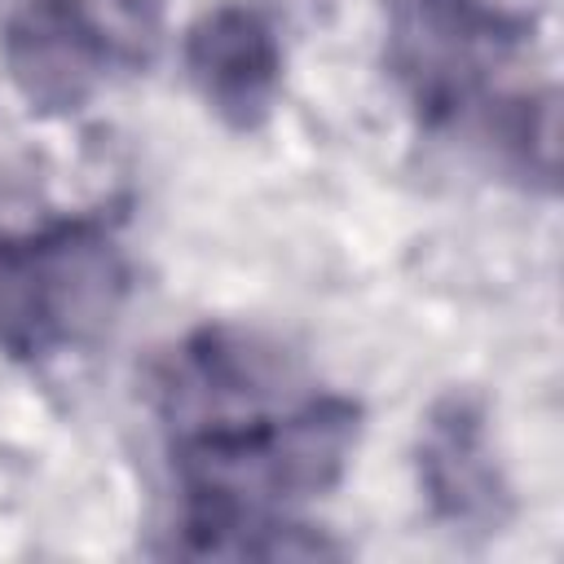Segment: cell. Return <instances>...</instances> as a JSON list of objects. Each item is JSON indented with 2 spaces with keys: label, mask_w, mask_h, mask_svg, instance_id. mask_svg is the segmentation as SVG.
Wrapping results in <instances>:
<instances>
[{
  "label": "cell",
  "mask_w": 564,
  "mask_h": 564,
  "mask_svg": "<svg viewBox=\"0 0 564 564\" xmlns=\"http://www.w3.org/2000/svg\"><path fill=\"white\" fill-rule=\"evenodd\" d=\"M128 291L119 242L97 220H62L0 242V348L48 357L97 335Z\"/></svg>",
  "instance_id": "cell-2"
},
{
  "label": "cell",
  "mask_w": 564,
  "mask_h": 564,
  "mask_svg": "<svg viewBox=\"0 0 564 564\" xmlns=\"http://www.w3.org/2000/svg\"><path fill=\"white\" fill-rule=\"evenodd\" d=\"M419 476L432 511L458 529L494 533L511 511V489L494 463L485 419L463 397H449L432 410L419 445Z\"/></svg>",
  "instance_id": "cell-5"
},
{
  "label": "cell",
  "mask_w": 564,
  "mask_h": 564,
  "mask_svg": "<svg viewBox=\"0 0 564 564\" xmlns=\"http://www.w3.org/2000/svg\"><path fill=\"white\" fill-rule=\"evenodd\" d=\"M110 40L84 0H22L0 31V66L40 115L79 110L106 79Z\"/></svg>",
  "instance_id": "cell-3"
},
{
  "label": "cell",
  "mask_w": 564,
  "mask_h": 564,
  "mask_svg": "<svg viewBox=\"0 0 564 564\" xmlns=\"http://www.w3.org/2000/svg\"><path fill=\"white\" fill-rule=\"evenodd\" d=\"M185 70L229 128H260L282 84V48L256 9L216 4L185 35Z\"/></svg>",
  "instance_id": "cell-4"
},
{
  "label": "cell",
  "mask_w": 564,
  "mask_h": 564,
  "mask_svg": "<svg viewBox=\"0 0 564 564\" xmlns=\"http://www.w3.org/2000/svg\"><path fill=\"white\" fill-rule=\"evenodd\" d=\"M357 405L344 397H313L286 414H229L194 423L176 445V476L185 494L181 542L185 555L220 560H300L330 555L322 538L286 520V507L326 494L357 445Z\"/></svg>",
  "instance_id": "cell-1"
}]
</instances>
